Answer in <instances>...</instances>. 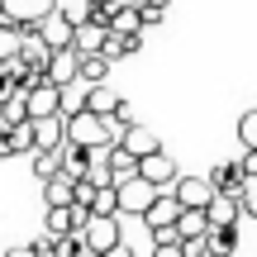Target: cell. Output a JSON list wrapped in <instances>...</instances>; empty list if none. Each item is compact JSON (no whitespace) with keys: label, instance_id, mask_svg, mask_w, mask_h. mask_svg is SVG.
Returning a JSON list of instances; mask_svg holds the SVG:
<instances>
[{"label":"cell","instance_id":"6da1fadb","mask_svg":"<svg viewBox=\"0 0 257 257\" xmlns=\"http://www.w3.org/2000/svg\"><path fill=\"white\" fill-rule=\"evenodd\" d=\"M114 124L105 119V114L86 110V105H76V110H67V143H86V148H105L114 143Z\"/></svg>","mask_w":257,"mask_h":257},{"label":"cell","instance_id":"d6986e66","mask_svg":"<svg viewBox=\"0 0 257 257\" xmlns=\"http://www.w3.org/2000/svg\"><path fill=\"white\" fill-rule=\"evenodd\" d=\"M205 238H210L214 257H238V224H214Z\"/></svg>","mask_w":257,"mask_h":257},{"label":"cell","instance_id":"30bf717a","mask_svg":"<svg viewBox=\"0 0 257 257\" xmlns=\"http://www.w3.org/2000/svg\"><path fill=\"white\" fill-rule=\"evenodd\" d=\"M138 219H143V229H157V224H176V219H181V200H176L172 191H157V200L148 205Z\"/></svg>","mask_w":257,"mask_h":257},{"label":"cell","instance_id":"e575fe53","mask_svg":"<svg viewBox=\"0 0 257 257\" xmlns=\"http://www.w3.org/2000/svg\"><path fill=\"white\" fill-rule=\"evenodd\" d=\"M100 257H138V252H134V243H124V238H119V243H114V248H105Z\"/></svg>","mask_w":257,"mask_h":257},{"label":"cell","instance_id":"1f68e13d","mask_svg":"<svg viewBox=\"0 0 257 257\" xmlns=\"http://www.w3.org/2000/svg\"><path fill=\"white\" fill-rule=\"evenodd\" d=\"M110 124H114V134H119V128H128V124H134V110H128V100H119V105H114V114H110Z\"/></svg>","mask_w":257,"mask_h":257},{"label":"cell","instance_id":"f1b7e54d","mask_svg":"<svg viewBox=\"0 0 257 257\" xmlns=\"http://www.w3.org/2000/svg\"><path fill=\"white\" fill-rule=\"evenodd\" d=\"M238 143H243V148H257V110H243V119H238Z\"/></svg>","mask_w":257,"mask_h":257},{"label":"cell","instance_id":"d590c367","mask_svg":"<svg viewBox=\"0 0 257 257\" xmlns=\"http://www.w3.org/2000/svg\"><path fill=\"white\" fill-rule=\"evenodd\" d=\"M0 257H38L34 243H19V248H10V252H0Z\"/></svg>","mask_w":257,"mask_h":257},{"label":"cell","instance_id":"f546056e","mask_svg":"<svg viewBox=\"0 0 257 257\" xmlns=\"http://www.w3.org/2000/svg\"><path fill=\"white\" fill-rule=\"evenodd\" d=\"M238 205H243V214H248V219H257V176H248V181H243Z\"/></svg>","mask_w":257,"mask_h":257},{"label":"cell","instance_id":"5b68a950","mask_svg":"<svg viewBox=\"0 0 257 257\" xmlns=\"http://www.w3.org/2000/svg\"><path fill=\"white\" fill-rule=\"evenodd\" d=\"M153 200H157V186H153V181H143V176H128V181H119V214H124V219H128V214L138 219V214H143Z\"/></svg>","mask_w":257,"mask_h":257},{"label":"cell","instance_id":"8d00e7d4","mask_svg":"<svg viewBox=\"0 0 257 257\" xmlns=\"http://www.w3.org/2000/svg\"><path fill=\"white\" fill-rule=\"evenodd\" d=\"M124 5H143V0H124Z\"/></svg>","mask_w":257,"mask_h":257},{"label":"cell","instance_id":"484cf974","mask_svg":"<svg viewBox=\"0 0 257 257\" xmlns=\"http://www.w3.org/2000/svg\"><path fill=\"white\" fill-rule=\"evenodd\" d=\"M53 257H86V238H81V229L57 233V238H53Z\"/></svg>","mask_w":257,"mask_h":257},{"label":"cell","instance_id":"e0dca14e","mask_svg":"<svg viewBox=\"0 0 257 257\" xmlns=\"http://www.w3.org/2000/svg\"><path fill=\"white\" fill-rule=\"evenodd\" d=\"M19 43H24V19L0 15V62H10L19 53Z\"/></svg>","mask_w":257,"mask_h":257},{"label":"cell","instance_id":"ba28073f","mask_svg":"<svg viewBox=\"0 0 257 257\" xmlns=\"http://www.w3.org/2000/svg\"><path fill=\"white\" fill-rule=\"evenodd\" d=\"M76 62H81V53H76V48H57V53L48 57V67H43V81L72 86V81H76Z\"/></svg>","mask_w":257,"mask_h":257},{"label":"cell","instance_id":"74e56055","mask_svg":"<svg viewBox=\"0 0 257 257\" xmlns=\"http://www.w3.org/2000/svg\"><path fill=\"white\" fill-rule=\"evenodd\" d=\"M0 15H5V0H0Z\"/></svg>","mask_w":257,"mask_h":257},{"label":"cell","instance_id":"9c48e42d","mask_svg":"<svg viewBox=\"0 0 257 257\" xmlns=\"http://www.w3.org/2000/svg\"><path fill=\"white\" fill-rule=\"evenodd\" d=\"M100 162L110 167V181H114V186L128 181V176H138V157L128 153V148H119V143H105V148H100Z\"/></svg>","mask_w":257,"mask_h":257},{"label":"cell","instance_id":"ffe728a7","mask_svg":"<svg viewBox=\"0 0 257 257\" xmlns=\"http://www.w3.org/2000/svg\"><path fill=\"white\" fill-rule=\"evenodd\" d=\"M91 167H95V157L86 143H62V172L67 176H86Z\"/></svg>","mask_w":257,"mask_h":257},{"label":"cell","instance_id":"3957f363","mask_svg":"<svg viewBox=\"0 0 257 257\" xmlns=\"http://www.w3.org/2000/svg\"><path fill=\"white\" fill-rule=\"evenodd\" d=\"M62 105H67V86L38 81V86H29V91H24V110H29V119H48V114H67Z\"/></svg>","mask_w":257,"mask_h":257},{"label":"cell","instance_id":"8fae6325","mask_svg":"<svg viewBox=\"0 0 257 257\" xmlns=\"http://www.w3.org/2000/svg\"><path fill=\"white\" fill-rule=\"evenodd\" d=\"M205 219H210V229H214V224H243V205H238V195L214 191V200L205 205Z\"/></svg>","mask_w":257,"mask_h":257},{"label":"cell","instance_id":"5bb4252c","mask_svg":"<svg viewBox=\"0 0 257 257\" xmlns=\"http://www.w3.org/2000/svg\"><path fill=\"white\" fill-rule=\"evenodd\" d=\"M34 143H38V148H62V143H67V114L34 119Z\"/></svg>","mask_w":257,"mask_h":257},{"label":"cell","instance_id":"d4e9b609","mask_svg":"<svg viewBox=\"0 0 257 257\" xmlns=\"http://www.w3.org/2000/svg\"><path fill=\"white\" fill-rule=\"evenodd\" d=\"M91 214H119V186H114V181H100V186H95Z\"/></svg>","mask_w":257,"mask_h":257},{"label":"cell","instance_id":"4dcf8cb0","mask_svg":"<svg viewBox=\"0 0 257 257\" xmlns=\"http://www.w3.org/2000/svg\"><path fill=\"white\" fill-rule=\"evenodd\" d=\"M138 15H143V29L162 24V15H167V0H143V5H138Z\"/></svg>","mask_w":257,"mask_h":257},{"label":"cell","instance_id":"d6a6232c","mask_svg":"<svg viewBox=\"0 0 257 257\" xmlns=\"http://www.w3.org/2000/svg\"><path fill=\"white\" fill-rule=\"evenodd\" d=\"M238 167H243V176H257V148H243Z\"/></svg>","mask_w":257,"mask_h":257},{"label":"cell","instance_id":"7a4b0ae2","mask_svg":"<svg viewBox=\"0 0 257 257\" xmlns=\"http://www.w3.org/2000/svg\"><path fill=\"white\" fill-rule=\"evenodd\" d=\"M81 238H86V248H95V252L114 248V243L124 238V214H86Z\"/></svg>","mask_w":257,"mask_h":257},{"label":"cell","instance_id":"cb8c5ba5","mask_svg":"<svg viewBox=\"0 0 257 257\" xmlns=\"http://www.w3.org/2000/svg\"><path fill=\"white\" fill-rule=\"evenodd\" d=\"M62 172V148H34V176L48 181V176Z\"/></svg>","mask_w":257,"mask_h":257},{"label":"cell","instance_id":"4316f807","mask_svg":"<svg viewBox=\"0 0 257 257\" xmlns=\"http://www.w3.org/2000/svg\"><path fill=\"white\" fill-rule=\"evenodd\" d=\"M110 29L114 34H134V29H143V15H138V5H119L110 15Z\"/></svg>","mask_w":257,"mask_h":257},{"label":"cell","instance_id":"ac0fdd59","mask_svg":"<svg viewBox=\"0 0 257 257\" xmlns=\"http://www.w3.org/2000/svg\"><path fill=\"white\" fill-rule=\"evenodd\" d=\"M105 76H110V57H105V53H81V62H76V81L100 86Z\"/></svg>","mask_w":257,"mask_h":257},{"label":"cell","instance_id":"f35d334b","mask_svg":"<svg viewBox=\"0 0 257 257\" xmlns=\"http://www.w3.org/2000/svg\"><path fill=\"white\" fill-rule=\"evenodd\" d=\"M0 128H5V124H0Z\"/></svg>","mask_w":257,"mask_h":257},{"label":"cell","instance_id":"2e32d148","mask_svg":"<svg viewBox=\"0 0 257 257\" xmlns=\"http://www.w3.org/2000/svg\"><path fill=\"white\" fill-rule=\"evenodd\" d=\"M0 67H5V76H10V91H29V86L43 81V72H38V67H29L19 53L10 57V62H0Z\"/></svg>","mask_w":257,"mask_h":257},{"label":"cell","instance_id":"7402d4cb","mask_svg":"<svg viewBox=\"0 0 257 257\" xmlns=\"http://www.w3.org/2000/svg\"><path fill=\"white\" fill-rule=\"evenodd\" d=\"M81 105H86V110H95V114H105V119H110V114H114V105H119V95H114L110 86L100 81V86H86Z\"/></svg>","mask_w":257,"mask_h":257},{"label":"cell","instance_id":"603a6c76","mask_svg":"<svg viewBox=\"0 0 257 257\" xmlns=\"http://www.w3.org/2000/svg\"><path fill=\"white\" fill-rule=\"evenodd\" d=\"M53 10H57V0H5V15H15V19H43Z\"/></svg>","mask_w":257,"mask_h":257},{"label":"cell","instance_id":"9a60e30c","mask_svg":"<svg viewBox=\"0 0 257 257\" xmlns=\"http://www.w3.org/2000/svg\"><path fill=\"white\" fill-rule=\"evenodd\" d=\"M43 205H76V176L57 172L43 181Z\"/></svg>","mask_w":257,"mask_h":257},{"label":"cell","instance_id":"277c9868","mask_svg":"<svg viewBox=\"0 0 257 257\" xmlns=\"http://www.w3.org/2000/svg\"><path fill=\"white\" fill-rule=\"evenodd\" d=\"M138 176H143V181H153L157 191H172L176 186V157L167 153V148H157V153H148V157H138Z\"/></svg>","mask_w":257,"mask_h":257},{"label":"cell","instance_id":"4fadbf2b","mask_svg":"<svg viewBox=\"0 0 257 257\" xmlns=\"http://www.w3.org/2000/svg\"><path fill=\"white\" fill-rule=\"evenodd\" d=\"M105 38H110V24H100V19H86V24H76L72 48H76V53H105Z\"/></svg>","mask_w":257,"mask_h":257},{"label":"cell","instance_id":"52a82bcc","mask_svg":"<svg viewBox=\"0 0 257 257\" xmlns=\"http://www.w3.org/2000/svg\"><path fill=\"white\" fill-rule=\"evenodd\" d=\"M38 38H43V43L53 48V53H57V48H72L76 24L62 15V10H53V15H43V19H38Z\"/></svg>","mask_w":257,"mask_h":257},{"label":"cell","instance_id":"44dd1931","mask_svg":"<svg viewBox=\"0 0 257 257\" xmlns=\"http://www.w3.org/2000/svg\"><path fill=\"white\" fill-rule=\"evenodd\" d=\"M243 181H248V176H243V167H238V162H219V167L210 172V186H214V191H229V195H238V191H243Z\"/></svg>","mask_w":257,"mask_h":257},{"label":"cell","instance_id":"8992f818","mask_svg":"<svg viewBox=\"0 0 257 257\" xmlns=\"http://www.w3.org/2000/svg\"><path fill=\"white\" fill-rule=\"evenodd\" d=\"M172 195L181 200V210H205L214 200V186H210V176H176Z\"/></svg>","mask_w":257,"mask_h":257},{"label":"cell","instance_id":"83f0119b","mask_svg":"<svg viewBox=\"0 0 257 257\" xmlns=\"http://www.w3.org/2000/svg\"><path fill=\"white\" fill-rule=\"evenodd\" d=\"M91 5L95 0H57V10H62L72 24H86V19H91Z\"/></svg>","mask_w":257,"mask_h":257},{"label":"cell","instance_id":"836d02e7","mask_svg":"<svg viewBox=\"0 0 257 257\" xmlns=\"http://www.w3.org/2000/svg\"><path fill=\"white\" fill-rule=\"evenodd\" d=\"M153 257H186L181 243H153Z\"/></svg>","mask_w":257,"mask_h":257},{"label":"cell","instance_id":"7c38bea8","mask_svg":"<svg viewBox=\"0 0 257 257\" xmlns=\"http://www.w3.org/2000/svg\"><path fill=\"white\" fill-rule=\"evenodd\" d=\"M119 148H128L134 157H148V153H157L162 148V138L153 134V128H143V124H128V128H119V138H114Z\"/></svg>","mask_w":257,"mask_h":257}]
</instances>
